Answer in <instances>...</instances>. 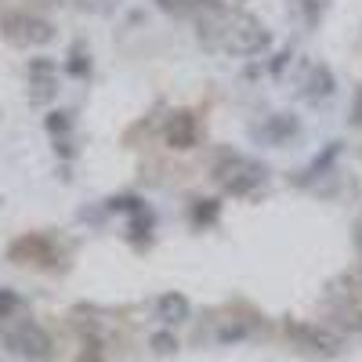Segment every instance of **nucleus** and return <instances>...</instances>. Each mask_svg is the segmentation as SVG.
<instances>
[{"mask_svg": "<svg viewBox=\"0 0 362 362\" xmlns=\"http://www.w3.org/2000/svg\"><path fill=\"white\" fill-rule=\"evenodd\" d=\"M214 177H218V185H221L225 192H232V196H247V192H254V189L264 185L268 170H264L257 160H250V156L225 153V156L214 163Z\"/></svg>", "mask_w": 362, "mask_h": 362, "instance_id": "nucleus-1", "label": "nucleus"}, {"mask_svg": "<svg viewBox=\"0 0 362 362\" xmlns=\"http://www.w3.org/2000/svg\"><path fill=\"white\" fill-rule=\"evenodd\" d=\"M218 44L235 51V54H257L268 47V29L257 18H221Z\"/></svg>", "mask_w": 362, "mask_h": 362, "instance_id": "nucleus-2", "label": "nucleus"}, {"mask_svg": "<svg viewBox=\"0 0 362 362\" xmlns=\"http://www.w3.org/2000/svg\"><path fill=\"white\" fill-rule=\"evenodd\" d=\"M4 25H8V37L18 40V44H47V40L54 37L51 22L33 18V15H15V18H8Z\"/></svg>", "mask_w": 362, "mask_h": 362, "instance_id": "nucleus-3", "label": "nucleus"}, {"mask_svg": "<svg viewBox=\"0 0 362 362\" xmlns=\"http://www.w3.org/2000/svg\"><path fill=\"white\" fill-rule=\"evenodd\" d=\"M163 134H167V145H170V148H192V145H196V119H192L189 112H174V116L167 119Z\"/></svg>", "mask_w": 362, "mask_h": 362, "instance_id": "nucleus-4", "label": "nucleus"}, {"mask_svg": "<svg viewBox=\"0 0 362 362\" xmlns=\"http://www.w3.org/2000/svg\"><path fill=\"white\" fill-rule=\"evenodd\" d=\"M329 87H334L329 73H326V69H319V66H308V69H305V76H300V98L319 102V98H326V95H329Z\"/></svg>", "mask_w": 362, "mask_h": 362, "instance_id": "nucleus-5", "label": "nucleus"}, {"mask_svg": "<svg viewBox=\"0 0 362 362\" xmlns=\"http://www.w3.org/2000/svg\"><path fill=\"white\" fill-rule=\"evenodd\" d=\"M11 344H15L18 351H25V355H47V337L40 334L37 326L15 329V334H11Z\"/></svg>", "mask_w": 362, "mask_h": 362, "instance_id": "nucleus-6", "label": "nucleus"}, {"mask_svg": "<svg viewBox=\"0 0 362 362\" xmlns=\"http://www.w3.org/2000/svg\"><path fill=\"white\" fill-rule=\"evenodd\" d=\"M160 315L167 319V322H181L189 315V305H185V297H177V293H167L163 300H160Z\"/></svg>", "mask_w": 362, "mask_h": 362, "instance_id": "nucleus-7", "label": "nucleus"}, {"mask_svg": "<svg viewBox=\"0 0 362 362\" xmlns=\"http://www.w3.org/2000/svg\"><path fill=\"white\" fill-rule=\"evenodd\" d=\"M355 243H358V254H362V214H358V221H355Z\"/></svg>", "mask_w": 362, "mask_h": 362, "instance_id": "nucleus-8", "label": "nucleus"}]
</instances>
